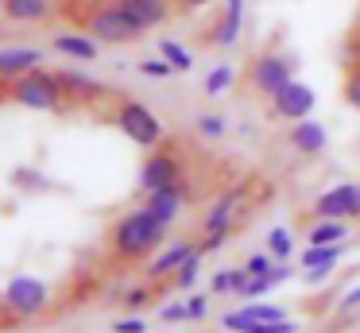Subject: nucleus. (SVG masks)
Returning <instances> with one entry per match:
<instances>
[{
	"label": "nucleus",
	"mask_w": 360,
	"mask_h": 333,
	"mask_svg": "<svg viewBox=\"0 0 360 333\" xmlns=\"http://www.w3.org/2000/svg\"><path fill=\"white\" fill-rule=\"evenodd\" d=\"M295 329H298V325L290 322V318H287V322H252L248 325V333H295Z\"/></svg>",
	"instance_id": "35"
},
{
	"label": "nucleus",
	"mask_w": 360,
	"mask_h": 333,
	"mask_svg": "<svg viewBox=\"0 0 360 333\" xmlns=\"http://www.w3.org/2000/svg\"><path fill=\"white\" fill-rule=\"evenodd\" d=\"M0 4H4V0H0Z\"/></svg>",
	"instance_id": "41"
},
{
	"label": "nucleus",
	"mask_w": 360,
	"mask_h": 333,
	"mask_svg": "<svg viewBox=\"0 0 360 333\" xmlns=\"http://www.w3.org/2000/svg\"><path fill=\"white\" fill-rule=\"evenodd\" d=\"M345 105L352 108V113H360V66L349 70V77H345Z\"/></svg>",
	"instance_id": "29"
},
{
	"label": "nucleus",
	"mask_w": 360,
	"mask_h": 333,
	"mask_svg": "<svg viewBox=\"0 0 360 333\" xmlns=\"http://www.w3.org/2000/svg\"><path fill=\"white\" fill-rule=\"evenodd\" d=\"M333 268H337V263H318V268H306V283H310V287L326 283V279L333 275Z\"/></svg>",
	"instance_id": "37"
},
{
	"label": "nucleus",
	"mask_w": 360,
	"mask_h": 333,
	"mask_svg": "<svg viewBox=\"0 0 360 333\" xmlns=\"http://www.w3.org/2000/svg\"><path fill=\"white\" fill-rule=\"evenodd\" d=\"M194 132L202 139H213V144H217V139H225L229 136V128H233V124H229V116L225 113H194Z\"/></svg>",
	"instance_id": "23"
},
{
	"label": "nucleus",
	"mask_w": 360,
	"mask_h": 333,
	"mask_svg": "<svg viewBox=\"0 0 360 333\" xmlns=\"http://www.w3.org/2000/svg\"><path fill=\"white\" fill-rule=\"evenodd\" d=\"M159 54H163L167 62H171L174 70H179V74H190V70H194V54L186 51V46L179 43V39H159Z\"/></svg>",
	"instance_id": "25"
},
{
	"label": "nucleus",
	"mask_w": 360,
	"mask_h": 333,
	"mask_svg": "<svg viewBox=\"0 0 360 333\" xmlns=\"http://www.w3.org/2000/svg\"><path fill=\"white\" fill-rule=\"evenodd\" d=\"M174 182H182V159L174 151H167V147H155V151L143 159L140 186H136V190H140V194H155V190L174 186Z\"/></svg>",
	"instance_id": "8"
},
{
	"label": "nucleus",
	"mask_w": 360,
	"mask_h": 333,
	"mask_svg": "<svg viewBox=\"0 0 360 333\" xmlns=\"http://www.w3.org/2000/svg\"><path fill=\"white\" fill-rule=\"evenodd\" d=\"M287 144L290 151H298L302 159H314V155H321L329 147V132L321 120H314V116H306V120H295L287 132Z\"/></svg>",
	"instance_id": "12"
},
{
	"label": "nucleus",
	"mask_w": 360,
	"mask_h": 333,
	"mask_svg": "<svg viewBox=\"0 0 360 333\" xmlns=\"http://www.w3.org/2000/svg\"><path fill=\"white\" fill-rule=\"evenodd\" d=\"M0 12L12 23H47V20H55L58 0H4Z\"/></svg>",
	"instance_id": "17"
},
{
	"label": "nucleus",
	"mask_w": 360,
	"mask_h": 333,
	"mask_svg": "<svg viewBox=\"0 0 360 333\" xmlns=\"http://www.w3.org/2000/svg\"><path fill=\"white\" fill-rule=\"evenodd\" d=\"M112 124H117L136 147H143V151H155V147H163V139H167L163 120H159L143 101H120Z\"/></svg>",
	"instance_id": "6"
},
{
	"label": "nucleus",
	"mask_w": 360,
	"mask_h": 333,
	"mask_svg": "<svg viewBox=\"0 0 360 333\" xmlns=\"http://www.w3.org/2000/svg\"><path fill=\"white\" fill-rule=\"evenodd\" d=\"M163 240H167V225L155 221V213L148 206H136L112 221L109 252L124 263H136V260H148L155 248H163Z\"/></svg>",
	"instance_id": "1"
},
{
	"label": "nucleus",
	"mask_w": 360,
	"mask_h": 333,
	"mask_svg": "<svg viewBox=\"0 0 360 333\" xmlns=\"http://www.w3.org/2000/svg\"><path fill=\"white\" fill-rule=\"evenodd\" d=\"M186 201H190L186 178H182V182H174V186H163V190H155V194H143V206H148L151 213H155V221H163L167 229H171V225L182 217Z\"/></svg>",
	"instance_id": "11"
},
{
	"label": "nucleus",
	"mask_w": 360,
	"mask_h": 333,
	"mask_svg": "<svg viewBox=\"0 0 360 333\" xmlns=\"http://www.w3.org/2000/svg\"><path fill=\"white\" fill-rule=\"evenodd\" d=\"M264 248L275 256V260H290V256H295V232H290L287 225H275V229L267 232Z\"/></svg>",
	"instance_id": "26"
},
{
	"label": "nucleus",
	"mask_w": 360,
	"mask_h": 333,
	"mask_svg": "<svg viewBox=\"0 0 360 333\" xmlns=\"http://www.w3.org/2000/svg\"><path fill=\"white\" fill-rule=\"evenodd\" d=\"M229 240V232H213V237H202L198 244H202V252L205 256H213V252H221V244Z\"/></svg>",
	"instance_id": "38"
},
{
	"label": "nucleus",
	"mask_w": 360,
	"mask_h": 333,
	"mask_svg": "<svg viewBox=\"0 0 360 333\" xmlns=\"http://www.w3.org/2000/svg\"><path fill=\"white\" fill-rule=\"evenodd\" d=\"M341 306H345V310H349V306H360V287H352V291L345 294V299H341Z\"/></svg>",
	"instance_id": "39"
},
{
	"label": "nucleus",
	"mask_w": 360,
	"mask_h": 333,
	"mask_svg": "<svg viewBox=\"0 0 360 333\" xmlns=\"http://www.w3.org/2000/svg\"><path fill=\"white\" fill-rule=\"evenodd\" d=\"M240 31H244V0H225L221 4V20L210 27V43L217 46V51H233L236 43H240Z\"/></svg>",
	"instance_id": "13"
},
{
	"label": "nucleus",
	"mask_w": 360,
	"mask_h": 333,
	"mask_svg": "<svg viewBox=\"0 0 360 333\" xmlns=\"http://www.w3.org/2000/svg\"><path fill=\"white\" fill-rule=\"evenodd\" d=\"M0 299H4V310L12 318L32 322V318H43L51 310V287L39 275H12L0 291Z\"/></svg>",
	"instance_id": "5"
},
{
	"label": "nucleus",
	"mask_w": 360,
	"mask_h": 333,
	"mask_svg": "<svg viewBox=\"0 0 360 333\" xmlns=\"http://www.w3.org/2000/svg\"><path fill=\"white\" fill-rule=\"evenodd\" d=\"M58 77H63L70 101H94V97H101V85H97L94 77L78 74V70H58Z\"/></svg>",
	"instance_id": "22"
},
{
	"label": "nucleus",
	"mask_w": 360,
	"mask_h": 333,
	"mask_svg": "<svg viewBox=\"0 0 360 333\" xmlns=\"http://www.w3.org/2000/svg\"><path fill=\"white\" fill-rule=\"evenodd\" d=\"M349 252V240L345 244H306L302 256H298V268H318V263H337L341 256Z\"/></svg>",
	"instance_id": "20"
},
{
	"label": "nucleus",
	"mask_w": 360,
	"mask_h": 333,
	"mask_svg": "<svg viewBox=\"0 0 360 333\" xmlns=\"http://www.w3.org/2000/svg\"><path fill=\"white\" fill-rule=\"evenodd\" d=\"M248 194V182H236L233 190H221L217 198L210 201L202 217V237H213V232H233L236 217H240V201Z\"/></svg>",
	"instance_id": "9"
},
{
	"label": "nucleus",
	"mask_w": 360,
	"mask_h": 333,
	"mask_svg": "<svg viewBox=\"0 0 360 333\" xmlns=\"http://www.w3.org/2000/svg\"><path fill=\"white\" fill-rule=\"evenodd\" d=\"M275 256L271 252H256V256H248V263H244V268H248V275H271L275 271Z\"/></svg>",
	"instance_id": "31"
},
{
	"label": "nucleus",
	"mask_w": 360,
	"mask_h": 333,
	"mask_svg": "<svg viewBox=\"0 0 360 333\" xmlns=\"http://www.w3.org/2000/svg\"><path fill=\"white\" fill-rule=\"evenodd\" d=\"M43 66V51L39 46H0V82L8 85L16 82V77L32 74V70Z\"/></svg>",
	"instance_id": "15"
},
{
	"label": "nucleus",
	"mask_w": 360,
	"mask_h": 333,
	"mask_svg": "<svg viewBox=\"0 0 360 333\" xmlns=\"http://www.w3.org/2000/svg\"><path fill=\"white\" fill-rule=\"evenodd\" d=\"M4 97L20 108H35V113H63L70 105V93H66L58 70H32V74L16 77V82L4 85Z\"/></svg>",
	"instance_id": "2"
},
{
	"label": "nucleus",
	"mask_w": 360,
	"mask_h": 333,
	"mask_svg": "<svg viewBox=\"0 0 360 333\" xmlns=\"http://www.w3.org/2000/svg\"><path fill=\"white\" fill-rule=\"evenodd\" d=\"M186 314H190V322H202V318H210V294H202V291H194L186 299Z\"/></svg>",
	"instance_id": "32"
},
{
	"label": "nucleus",
	"mask_w": 360,
	"mask_h": 333,
	"mask_svg": "<svg viewBox=\"0 0 360 333\" xmlns=\"http://www.w3.org/2000/svg\"><path fill=\"white\" fill-rule=\"evenodd\" d=\"M82 31L94 35L101 46H128L143 39V31L132 23V15L117 4V0H89L86 15H82Z\"/></svg>",
	"instance_id": "3"
},
{
	"label": "nucleus",
	"mask_w": 360,
	"mask_h": 333,
	"mask_svg": "<svg viewBox=\"0 0 360 333\" xmlns=\"http://www.w3.org/2000/svg\"><path fill=\"white\" fill-rule=\"evenodd\" d=\"M349 240V221H314L306 229V244H345Z\"/></svg>",
	"instance_id": "19"
},
{
	"label": "nucleus",
	"mask_w": 360,
	"mask_h": 333,
	"mask_svg": "<svg viewBox=\"0 0 360 333\" xmlns=\"http://www.w3.org/2000/svg\"><path fill=\"white\" fill-rule=\"evenodd\" d=\"M236 85V70L229 66V62H217V66L205 74V97H213V101H221L229 89Z\"/></svg>",
	"instance_id": "24"
},
{
	"label": "nucleus",
	"mask_w": 360,
	"mask_h": 333,
	"mask_svg": "<svg viewBox=\"0 0 360 333\" xmlns=\"http://www.w3.org/2000/svg\"><path fill=\"white\" fill-rule=\"evenodd\" d=\"M174 4H179V8H186V12H194V8H205L210 0H174Z\"/></svg>",
	"instance_id": "40"
},
{
	"label": "nucleus",
	"mask_w": 360,
	"mask_h": 333,
	"mask_svg": "<svg viewBox=\"0 0 360 333\" xmlns=\"http://www.w3.org/2000/svg\"><path fill=\"white\" fill-rule=\"evenodd\" d=\"M148 302H151V287H136V291L124 294V310H132V314L140 306H148Z\"/></svg>",
	"instance_id": "36"
},
{
	"label": "nucleus",
	"mask_w": 360,
	"mask_h": 333,
	"mask_svg": "<svg viewBox=\"0 0 360 333\" xmlns=\"http://www.w3.org/2000/svg\"><path fill=\"white\" fill-rule=\"evenodd\" d=\"M248 283H252L248 268H221L217 275H213L210 291L213 294H240V299H244V287H248Z\"/></svg>",
	"instance_id": "21"
},
{
	"label": "nucleus",
	"mask_w": 360,
	"mask_h": 333,
	"mask_svg": "<svg viewBox=\"0 0 360 333\" xmlns=\"http://www.w3.org/2000/svg\"><path fill=\"white\" fill-rule=\"evenodd\" d=\"M117 4L132 15V23L143 35L163 27V23H171V15H174V0H117Z\"/></svg>",
	"instance_id": "14"
},
{
	"label": "nucleus",
	"mask_w": 360,
	"mask_h": 333,
	"mask_svg": "<svg viewBox=\"0 0 360 333\" xmlns=\"http://www.w3.org/2000/svg\"><path fill=\"white\" fill-rule=\"evenodd\" d=\"M51 51L66 54L70 62H97L101 43H97L94 35H86V31H55V39H51Z\"/></svg>",
	"instance_id": "16"
},
{
	"label": "nucleus",
	"mask_w": 360,
	"mask_h": 333,
	"mask_svg": "<svg viewBox=\"0 0 360 333\" xmlns=\"http://www.w3.org/2000/svg\"><path fill=\"white\" fill-rule=\"evenodd\" d=\"M314 217L321 221H360V182H333L314 198Z\"/></svg>",
	"instance_id": "7"
},
{
	"label": "nucleus",
	"mask_w": 360,
	"mask_h": 333,
	"mask_svg": "<svg viewBox=\"0 0 360 333\" xmlns=\"http://www.w3.org/2000/svg\"><path fill=\"white\" fill-rule=\"evenodd\" d=\"M136 70H140L143 77H151V82H167V77H174L179 70L171 66V62L159 54V58H143V62H136Z\"/></svg>",
	"instance_id": "28"
},
{
	"label": "nucleus",
	"mask_w": 360,
	"mask_h": 333,
	"mask_svg": "<svg viewBox=\"0 0 360 333\" xmlns=\"http://www.w3.org/2000/svg\"><path fill=\"white\" fill-rule=\"evenodd\" d=\"M314 105H318V93H314L306 82H298V77H295V82H287L271 97V116L295 124V120H306V116L314 113Z\"/></svg>",
	"instance_id": "10"
},
{
	"label": "nucleus",
	"mask_w": 360,
	"mask_h": 333,
	"mask_svg": "<svg viewBox=\"0 0 360 333\" xmlns=\"http://www.w3.org/2000/svg\"><path fill=\"white\" fill-rule=\"evenodd\" d=\"M295 70H298L295 54L279 51V46H267V51H259L256 58L248 62V89L256 93V97L271 101L287 82H295Z\"/></svg>",
	"instance_id": "4"
},
{
	"label": "nucleus",
	"mask_w": 360,
	"mask_h": 333,
	"mask_svg": "<svg viewBox=\"0 0 360 333\" xmlns=\"http://www.w3.org/2000/svg\"><path fill=\"white\" fill-rule=\"evenodd\" d=\"M202 260H205V252H202V244H198V252L190 256V260L182 263L179 271H174V275H171V283L179 287V291H190V287L198 283V275H202Z\"/></svg>",
	"instance_id": "27"
},
{
	"label": "nucleus",
	"mask_w": 360,
	"mask_h": 333,
	"mask_svg": "<svg viewBox=\"0 0 360 333\" xmlns=\"http://www.w3.org/2000/svg\"><path fill=\"white\" fill-rule=\"evenodd\" d=\"M159 318H163V325H179V322H190V314H186V302H167V306L159 310Z\"/></svg>",
	"instance_id": "33"
},
{
	"label": "nucleus",
	"mask_w": 360,
	"mask_h": 333,
	"mask_svg": "<svg viewBox=\"0 0 360 333\" xmlns=\"http://www.w3.org/2000/svg\"><path fill=\"white\" fill-rule=\"evenodd\" d=\"M198 252V240H174V244L159 248V256L148 263V279H163V275H174L190 256Z\"/></svg>",
	"instance_id": "18"
},
{
	"label": "nucleus",
	"mask_w": 360,
	"mask_h": 333,
	"mask_svg": "<svg viewBox=\"0 0 360 333\" xmlns=\"http://www.w3.org/2000/svg\"><path fill=\"white\" fill-rule=\"evenodd\" d=\"M275 287H279V279H275V275H252V283L244 287V299L256 302V299H264L267 291H275Z\"/></svg>",
	"instance_id": "30"
},
{
	"label": "nucleus",
	"mask_w": 360,
	"mask_h": 333,
	"mask_svg": "<svg viewBox=\"0 0 360 333\" xmlns=\"http://www.w3.org/2000/svg\"><path fill=\"white\" fill-rule=\"evenodd\" d=\"M112 333H148V322H143L140 314L117 318V322H112Z\"/></svg>",
	"instance_id": "34"
}]
</instances>
